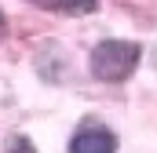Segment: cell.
I'll return each instance as SVG.
<instances>
[{
  "mask_svg": "<svg viewBox=\"0 0 157 153\" xmlns=\"http://www.w3.org/2000/svg\"><path fill=\"white\" fill-rule=\"evenodd\" d=\"M40 7H55V11H91L99 0H33Z\"/></svg>",
  "mask_w": 157,
  "mask_h": 153,
  "instance_id": "3957f363",
  "label": "cell"
},
{
  "mask_svg": "<svg viewBox=\"0 0 157 153\" xmlns=\"http://www.w3.org/2000/svg\"><path fill=\"white\" fill-rule=\"evenodd\" d=\"M139 58H143V47L135 40H102V44L91 47L88 66H91V76L95 80L121 84V80H128V76L135 73Z\"/></svg>",
  "mask_w": 157,
  "mask_h": 153,
  "instance_id": "6da1fadb",
  "label": "cell"
},
{
  "mask_svg": "<svg viewBox=\"0 0 157 153\" xmlns=\"http://www.w3.org/2000/svg\"><path fill=\"white\" fill-rule=\"evenodd\" d=\"M4 29H7V18H4V11H0V37H4Z\"/></svg>",
  "mask_w": 157,
  "mask_h": 153,
  "instance_id": "5b68a950",
  "label": "cell"
},
{
  "mask_svg": "<svg viewBox=\"0 0 157 153\" xmlns=\"http://www.w3.org/2000/svg\"><path fill=\"white\" fill-rule=\"evenodd\" d=\"M70 153H117V135L95 120L80 124L70 139Z\"/></svg>",
  "mask_w": 157,
  "mask_h": 153,
  "instance_id": "7a4b0ae2",
  "label": "cell"
},
{
  "mask_svg": "<svg viewBox=\"0 0 157 153\" xmlns=\"http://www.w3.org/2000/svg\"><path fill=\"white\" fill-rule=\"evenodd\" d=\"M11 153H33V142H29L26 135H15V139H11Z\"/></svg>",
  "mask_w": 157,
  "mask_h": 153,
  "instance_id": "277c9868",
  "label": "cell"
}]
</instances>
